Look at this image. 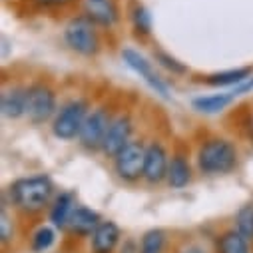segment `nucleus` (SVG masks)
I'll return each mask as SVG.
<instances>
[{
    "label": "nucleus",
    "mask_w": 253,
    "mask_h": 253,
    "mask_svg": "<svg viewBox=\"0 0 253 253\" xmlns=\"http://www.w3.org/2000/svg\"><path fill=\"white\" fill-rule=\"evenodd\" d=\"M100 223H102V219H100L98 211L80 206V208L74 210L68 227L72 229V233H76V235H80V237H88V235H92V233L98 229Z\"/></svg>",
    "instance_id": "2eb2a0df"
},
{
    "label": "nucleus",
    "mask_w": 253,
    "mask_h": 253,
    "mask_svg": "<svg viewBox=\"0 0 253 253\" xmlns=\"http://www.w3.org/2000/svg\"><path fill=\"white\" fill-rule=\"evenodd\" d=\"M64 42L72 52L80 56H94L100 50V34L96 30V24L86 16L72 18L66 24Z\"/></svg>",
    "instance_id": "20e7f679"
},
{
    "label": "nucleus",
    "mask_w": 253,
    "mask_h": 253,
    "mask_svg": "<svg viewBox=\"0 0 253 253\" xmlns=\"http://www.w3.org/2000/svg\"><path fill=\"white\" fill-rule=\"evenodd\" d=\"M38 6H44V8H54V6H64L72 0H34Z\"/></svg>",
    "instance_id": "a878e982"
},
{
    "label": "nucleus",
    "mask_w": 253,
    "mask_h": 253,
    "mask_svg": "<svg viewBox=\"0 0 253 253\" xmlns=\"http://www.w3.org/2000/svg\"><path fill=\"white\" fill-rule=\"evenodd\" d=\"M88 114H90V108H88L86 100H82V98L70 100L68 104H64L56 112L54 122H52V134L58 140H64V142L76 140L82 132V126H84Z\"/></svg>",
    "instance_id": "7ed1b4c3"
},
{
    "label": "nucleus",
    "mask_w": 253,
    "mask_h": 253,
    "mask_svg": "<svg viewBox=\"0 0 253 253\" xmlns=\"http://www.w3.org/2000/svg\"><path fill=\"white\" fill-rule=\"evenodd\" d=\"M26 116L34 124H44L52 116H56V92L46 84L28 86Z\"/></svg>",
    "instance_id": "0eeeda50"
},
{
    "label": "nucleus",
    "mask_w": 253,
    "mask_h": 253,
    "mask_svg": "<svg viewBox=\"0 0 253 253\" xmlns=\"http://www.w3.org/2000/svg\"><path fill=\"white\" fill-rule=\"evenodd\" d=\"M217 251L219 253H251L249 251V241L237 229H229L219 237Z\"/></svg>",
    "instance_id": "6ab92c4d"
},
{
    "label": "nucleus",
    "mask_w": 253,
    "mask_h": 253,
    "mask_svg": "<svg viewBox=\"0 0 253 253\" xmlns=\"http://www.w3.org/2000/svg\"><path fill=\"white\" fill-rule=\"evenodd\" d=\"M12 237H14L12 217L8 215L6 202H2V208H0V239H2V243H8Z\"/></svg>",
    "instance_id": "393cba45"
},
{
    "label": "nucleus",
    "mask_w": 253,
    "mask_h": 253,
    "mask_svg": "<svg viewBox=\"0 0 253 253\" xmlns=\"http://www.w3.org/2000/svg\"><path fill=\"white\" fill-rule=\"evenodd\" d=\"M237 166V150L229 140L211 138L202 144L198 152V168L208 175L229 173Z\"/></svg>",
    "instance_id": "f03ea898"
},
{
    "label": "nucleus",
    "mask_w": 253,
    "mask_h": 253,
    "mask_svg": "<svg viewBox=\"0 0 253 253\" xmlns=\"http://www.w3.org/2000/svg\"><path fill=\"white\" fill-rule=\"evenodd\" d=\"M54 241H56V233H54V229L44 225V227H40V229L34 233V237H32V249H34L36 253L48 251V249L54 245Z\"/></svg>",
    "instance_id": "5701e85b"
},
{
    "label": "nucleus",
    "mask_w": 253,
    "mask_h": 253,
    "mask_svg": "<svg viewBox=\"0 0 253 253\" xmlns=\"http://www.w3.org/2000/svg\"><path fill=\"white\" fill-rule=\"evenodd\" d=\"M169 156L162 142L154 140L146 148V166H144V179L148 183H160L168 177L169 169Z\"/></svg>",
    "instance_id": "9d476101"
},
{
    "label": "nucleus",
    "mask_w": 253,
    "mask_h": 253,
    "mask_svg": "<svg viewBox=\"0 0 253 253\" xmlns=\"http://www.w3.org/2000/svg\"><path fill=\"white\" fill-rule=\"evenodd\" d=\"M132 134H134V122H132V118L128 114H120V116L112 118V124L108 128L102 152L108 158L114 160L120 154V150H124L132 142Z\"/></svg>",
    "instance_id": "1a4fd4ad"
},
{
    "label": "nucleus",
    "mask_w": 253,
    "mask_h": 253,
    "mask_svg": "<svg viewBox=\"0 0 253 253\" xmlns=\"http://www.w3.org/2000/svg\"><path fill=\"white\" fill-rule=\"evenodd\" d=\"M249 74L251 70L249 68H235V70H225V72H217V74H211L206 78V84L208 86H239L243 84L245 80H249Z\"/></svg>",
    "instance_id": "a211bd4d"
},
{
    "label": "nucleus",
    "mask_w": 253,
    "mask_h": 253,
    "mask_svg": "<svg viewBox=\"0 0 253 253\" xmlns=\"http://www.w3.org/2000/svg\"><path fill=\"white\" fill-rule=\"evenodd\" d=\"M82 6H84V16L92 20L96 26L112 28L120 18L116 0H82Z\"/></svg>",
    "instance_id": "9b49d317"
},
{
    "label": "nucleus",
    "mask_w": 253,
    "mask_h": 253,
    "mask_svg": "<svg viewBox=\"0 0 253 253\" xmlns=\"http://www.w3.org/2000/svg\"><path fill=\"white\" fill-rule=\"evenodd\" d=\"M179 253H206V249L192 243V245H183V247L179 249Z\"/></svg>",
    "instance_id": "bb28decb"
},
{
    "label": "nucleus",
    "mask_w": 253,
    "mask_h": 253,
    "mask_svg": "<svg viewBox=\"0 0 253 253\" xmlns=\"http://www.w3.org/2000/svg\"><path fill=\"white\" fill-rule=\"evenodd\" d=\"M74 210H76V198H74V194L62 192L54 200V204L50 208V221H52V225L54 227H60V229L68 227Z\"/></svg>",
    "instance_id": "4468645a"
},
{
    "label": "nucleus",
    "mask_w": 253,
    "mask_h": 253,
    "mask_svg": "<svg viewBox=\"0 0 253 253\" xmlns=\"http://www.w3.org/2000/svg\"><path fill=\"white\" fill-rule=\"evenodd\" d=\"M237 98V94L233 90L229 92H219V94H211V96H200L196 98L192 104L198 112H204V114H217L221 110H225L233 100Z\"/></svg>",
    "instance_id": "f3484780"
},
{
    "label": "nucleus",
    "mask_w": 253,
    "mask_h": 253,
    "mask_svg": "<svg viewBox=\"0 0 253 253\" xmlns=\"http://www.w3.org/2000/svg\"><path fill=\"white\" fill-rule=\"evenodd\" d=\"M235 229L247 239L253 241V204L243 206L235 215Z\"/></svg>",
    "instance_id": "aec40b11"
},
{
    "label": "nucleus",
    "mask_w": 253,
    "mask_h": 253,
    "mask_svg": "<svg viewBox=\"0 0 253 253\" xmlns=\"http://www.w3.org/2000/svg\"><path fill=\"white\" fill-rule=\"evenodd\" d=\"M166 181L173 189H181V187H185L189 181H192V168H189V162L183 156H179V154L171 156Z\"/></svg>",
    "instance_id": "dca6fc26"
},
{
    "label": "nucleus",
    "mask_w": 253,
    "mask_h": 253,
    "mask_svg": "<svg viewBox=\"0 0 253 253\" xmlns=\"http://www.w3.org/2000/svg\"><path fill=\"white\" fill-rule=\"evenodd\" d=\"M110 124H112V116H110V112L106 108L90 110V114H88V118H86V122L82 126V132L78 136L80 146L90 150V152L102 150Z\"/></svg>",
    "instance_id": "423d86ee"
},
{
    "label": "nucleus",
    "mask_w": 253,
    "mask_h": 253,
    "mask_svg": "<svg viewBox=\"0 0 253 253\" xmlns=\"http://www.w3.org/2000/svg\"><path fill=\"white\" fill-rule=\"evenodd\" d=\"M132 24H134L136 32L150 34L152 32V14H150V10L142 4H136L134 10H132Z\"/></svg>",
    "instance_id": "4be33fe9"
},
{
    "label": "nucleus",
    "mask_w": 253,
    "mask_h": 253,
    "mask_svg": "<svg viewBox=\"0 0 253 253\" xmlns=\"http://www.w3.org/2000/svg\"><path fill=\"white\" fill-rule=\"evenodd\" d=\"M120 241V227L114 221H102L92 233V253H112Z\"/></svg>",
    "instance_id": "ddd939ff"
},
{
    "label": "nucleus",
    "mask_w": 253,
    "mask_h": 253,
    "mask_svg": "<svg viewBox=\"0 0 253 253\" xmlns=\"http://www.w3.org/2000/svg\"><path fill=\"white\" fill-rule=\"evenodd\" d=\"M26 104H28V88L22 86H10L2 90L0 96V108L2 116L8 120H16L26 116Z\"/></svg>",
    "instance_id": "f8f14e48"
},
{
    "label": "nucleus",
    "mask_w": 253,
    "mask_h": 253,
    "mask_svg": "<svg viewBox=\"0 0 253 253\" xmlns=\"http://www.w3.org/2000/svg\"><path fill=\"white\" fill-rule=\"evenodd\" d=\"M154 58H156V62L160 66H164L166 70H169L171 74H183V72H187V68L181 64L179 60H175L173 56H169L168 52H164V50H156L154 52Z\"/></svg>",
    "instance_id": "b1692460"
},
{
    "label": "nucleus",
    "mask_w": 253,
    "mask_h": 253,
    "mask_svg": "<svg viewBox=\"0 0 253 253\" xmlns=\"http://www.w3.org/2000/svg\"><path fill=\"white\" fill-rule=\"evenodd\" d=\"M122 60L126 62V66L132 68L156 94H160L162 98H169V90H168V84L164 82V78L156 72L154 64L146 58L142 56L140 52L132 50V48H124L122 50Z\"/></svg>",
    "instance_id": "6e6552de"
},
{
    "label": "nucleus",
    "mask_w": 253,
    "mask_h": 253,
    "mask_svg": "<svg viewBox=\"0 0 253 253\" xmlns=\"http://www.w3.org/2000/svg\"><path fill=\"white\" fill-rule=\"evenodd\" d=\"M6 196L10 198V204L20 211L38 213L50 204L54 196V183L48 175L20 177L10 183V187L6 189Z\"/></svg>",
    "instance_id": "f257e3e1"
},
{
    "label": "nucleus",
    "mask_w": 253,
    "mask_h": 253,
    "mask_svg": "<svg viewBox=\"0 0 253 253\" xmlns=\"http://www.w3.org/2000/svg\"><path fill=\"white\" fill-rule=\"evenodd\" d=\"M146 148L144 142L132 140L120 154L114 158V169L120 179L124 181H138L144 177V166H146Z\"/></svg>",
    "instance_id": "39448f33"
},
{
    "label": "nucleus",
    "mask_w": 253,
    "mask_h": 253,
    "mask_svg": "<svg viewBox=\"0 0 253 253\" xmlns=\"http://www.w3.org/2000/svg\"><path fill=\"white\" fill-rule=\"evenodd\" d=\"M166 247V233L162 229H150L142 237V245L138 253H164Z\"/></svg>",
    "instance_id": "412c9836"
}]
</instances>
